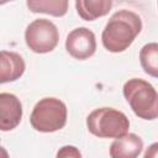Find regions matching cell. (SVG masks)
<instances>
[{"instance_id":"1","label":"cell","mask_w":158,"mask_h":158,"mask_svg":"<svg viewBox=\"0 0 158 158\" xmlns=\"http://www.w3.org/2000/svg\"><path fill=\"white\" fill-rule=\"evenodd\" d=\"M141 31V17L131 10L122 9L109 19L101 33V42L109 52L121 53L133 43Z\"/></svg>"},{"instance_id":"2","label":"cell","mask_w":158,"mask_h":158,"mask_svg":"<svg viewBox=\"0 0 158 158\" xmlns=\"http://www.w3.org/2000/svg\"><path fill=\"white\" fill-rule=\"evenodd\" d=\"M123 96L131 110L142 120L158 118V91L144 79H128L122 88Z\"/></svg>"},{"instance_id":"3","label":"cell","mask_w":158,"mask_h":158,"mask_svg":"<svg viewBox=\"0 0 158 158\" xmlns=\"http://www.w3.org/2000/svg\"><path fill=\"white\" fill-rule=\"evenodd\" d=\"M89 132L100 138H121L128 133L130 120L114 107H99L93 110L86 117Z\"/></svg>"},{"instance_id":"4","label":"cell","mask_w":158,"mask_h":158,"mask_svg":"<svg viewBox=\"0 0 158 158\" xmlns=\"http://www.w3.org/2000/svg\"><path fill=\"white\" fill-rule=\"evenodd\" d=\"M68 111L65 104L57 98H43L36 102L30 116L32 128L49 133L62 130L67 123Z\"/></svg>"},{"instance_id":"5","label":"cell","mask_w":158,"mask_h":158,"mask_svg":"<svg viewBox=\"0 0 158 158\" xmlns=\"http://www.w3.org/2000/svg\"><path fill=\"white\" fill-rule=\"evenodd\" d=\"M25 42L35 53H49L59 42L58 28L47 19L33 20L25 30Z\"/></svg>"},{"instance_id":"6","label":"cell","mask_w":158,"mask_h":158,"mask_svg":"<svg viewBox=\"0 0 158 158\" xmlns=\"http://www.w3.org/2000/svg\"><path fill=\"white\" fill-rule=\"evenodd\" d=\"M65 49L75 59L84 60L94 56L96 51V38L91 30L77 27L72 30L65 38Z\"/></svg>"},{"instance_id":"7","label":"cell","mask_w":158,"mask_h":158,"mask_svg":"<svg viewBox=\"0 0 158 158\" xmlns=\"http://www.w3.org/2000/svg\"><path fill=\"white\" fill-rule=\"evenodd\" d=\"M22 104L11 93L0 94V130L11 131L16 128L22 118Z\"/></svg>"},{"instance_id":"8","label":"cell","mask_w":158,"mask_h":158,"mask_svg":"<svg viewBox=\"0 0 158 158\" xmlns=\"http://www.w3.org/2000/svg\"><path fill=\"white\" fill-rule=\"evenodd\" d=\"M26 64L23 58L11 51L0 52V83H10L20 79L25 73Z\"/></svg>"},{"instance_id":"9","label":"cell","mask_w":158,"mask_h":158,"mask_svg":"<svg viewBox=\"0 0 158 158\" xmlns=\"http://www.w3.org/2000/svg\"><path fill=\"white\" fill-rule=\"evenodd\" d=\"M143 149V141L136 133H127L116 138L110 146L111 158H138Z\"/></svg>"},{"instance_id":"10","label":"cell","mask_w":158,"mask_h":158,"mask_svg":"<svg viewBox=\"0 0 158 158\" xmlns=\"http://www.w3.org/2000/svg\"><path fill=\"white\" fill-rule=\"evenodd\" d=\"M112 7L111 0H77L75 9L78 15L85 21H94L109 14Z\"/></svg>"},{"instance_id":"11","label":"cell","mask_w":158,"mask_h":158,"mask_svg":"<svg viewBox=\"0 0 158 158\" xmlns=\"http://www.w3.org/2000/svg\"><path fill=\"white\" fill-rule=\"evenodd\" d=\"M30 11L35 14H47L54 17H62L68 11L67 0H28L26 2Z\"/></svg>"},{"instance_id":"12","label":"cell","mask_w":158,"mask_h":158,"mask_svg":"<svg viewBox=\"0 0 158 158\" xmlns=\"http://www.w3.org/2000/svg\"><path fill=\"white\" fill-rule=\"evenodd\" d=\"M139 63L146 74L158 78V43L149 42L139 51Z\"/></svg>"},{"instance_id":"13","label":"cell","mask_w":158,"mask_h":158,"mask_svg":"<svg viewBox=\"0 0 158 158\" xmlns=\"http://www.w3.org/2000/svg\"><path fill=\"white\" fill-rule=\"evenodd\" d=\"M56 158H81V153L75 146L67 144L58 149Z\"/></svg>"},{"instance_id":"14","label":"cell","mask_w":158,"mask_h":158,"mask_svg":"<svg viewBox=\"0 0 158 158\" xmlns=\"http://www.w3.org/2000/svg\"><path fill=\"white\" fill-rule=\"evenodd\" d=\"M143 158H158V142L152 143L144 152Z\"/></svg>"},{"instance_id":"15","label":"cell","mask_w":158,"mask_h":158,"mask_svg":"<svg viewBox=\"0 0 158 158\" xmlns=\"http://www.w3.org/2000/svg\"><path fill=\"white\" fill-rule=\"evenodd\" d=\"M1 153H2V158H7V153H6L4 147H1Z\"/></svg>"}]
</instances>
